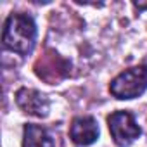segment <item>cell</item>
Wrapping results in <instances>:
<instances>
[{"label": "cell", "mask_w": 147, "mask_h": 147, "mask_svg": "<svg viewBox=\"0 0 147 147\" xmlns=\"http://www.w3.org/2000/svg\"><path fill=\"white\" fill-rule=\"evenodd\" d=\"M36 40V26L26 14H11L4 24L2 42L5 49L26 55L33 50Z\"/></svg>", "instance_id": "6da1fadb"}, {"label": "cell", "mask_w": 147, "mask_h": 147, "mask_svg": "<svg viewBox=\"0 0 147 147\" xmlns=\"http://www.w3.org/2000/svg\"><path fill=\"white\" fill-rule=\"evenodd\" d=\"M147 88V67L137 66L123 71L111 82V94L116 99H135Z\"/></svg>", "instance_id": "7a4b0ae2"}, {"label": "cell", "mask_w": 147, "mask_h": 147, "mask_svg": "<svg viewBox=\"0 0 147 147\" xmlns=\"http://www.w3.org/2000/svg\"><path fill=\"white\" fill-rule=\"evenodd\" d=\"M107 123H109V131L113 135V140L119 147H128L140 135V126L137 125L135 118L126 111L113 113L107 118Z\"/></svg>", "instance_id": "3957f363"}, {"label": "cell", "mask_w": 147, "mask_h": 147, "mask_svg": "<svg viewBox=\"0 0 147 147\" xmlns=\"http://www.w3.org/2000/svg\"><path fill=\"white\" fill-rule=\"evenodd\" d=\"M16 102L18 106L36 118H45L49 114V100L45 95H42L40 92L33 90V88H21L16 94Z\"/></svg>", "instance_id": "277c9868"}, {"label": "cell", "mask_w": 147, "mask_h": 147, "mask_svg": "<svg viewBox=\"0 0 147 147\" xmlns=\"http://www.w3.org/2000/svg\"><path fill=\"white\" fill-rule=\"evenodd\" d=\"M69 137L78 145H90L99 137V126L97 121L92 116H83L73 119L69 128Z\"/></svg>", "instance_id": "5b68a950"}, {"label": "cell", "mask_w": 147, "mask_h": 147, "mask_svg": "<svg viewBox=\"0 0 147 147\" xmlns=\"http://www.w3.org/2000/svg\"><path fill=\"white\" fill-rule=\"evenodd\" d=\"M23 147H54V140L45 128L36 125H26Z\"/></svg>", "instance_id": "8992f818"}, {"label": "cell", "mask_w": 147, "mask_h": 147, "mask_svg": "<svg viewBox=\"0 0 147 147\" xmlns=\"http://www.w3.org/2000/svg\"><path fill=\"white\" fill-rule=\"evenodd\" d=\"M133 5H135L137 9H140V11H142V9H147V4H140V2H135Z\"/></svg>", "instance_id": "52a82bcc"}]
</instances>
